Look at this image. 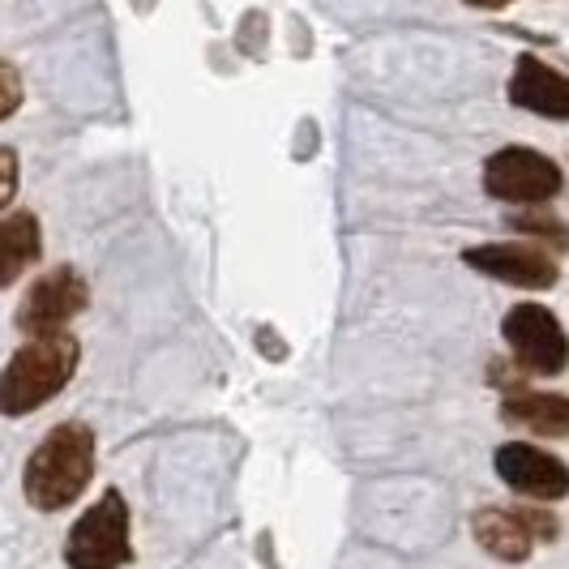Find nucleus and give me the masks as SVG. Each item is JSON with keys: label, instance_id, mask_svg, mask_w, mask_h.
Wrapping results in <instances>:
<instances>
[{"label": "nucleus", "instance_id": "obj_1", "mask_svg": "<svg viewBox=\"0 0 569 569\" xmlns=\"http://www.w3.org/2000/svg\"><path fill=\"white\" fill-rule=\"evenodd\" d=\"M78 372V339L69 330L30 335V342L0 372V411L30 416L48 399H57Z\"/></svg>", "mask_w": 569, "mask_h": 569}, {"label": "nucleus", "instance_id": "obj_2", "mask_svg": "<svg viewBox=\"0 0 569 569\" xmlns=\"http://www.w3.org/2000/svg\"><path fill=\"white\" fill-rule=\"evenodd\" d=\"M94 471V432L86 425H60L27 462V501L34 510H64L82 497Z\"/></svg>", "mask_w": 569, "mask_h": 569}, {"label": "nucleus", "instance_id": "obj_3", "mask_svg": "<svg viewBox=\"0 0 569 569\" xmlns=\"http://www.w3.org/2000/svg\"><path fill=\"white\" fill-rule=\"evenodd\" d=\"M64 561L69 569H120L129 561V506L116 488L78 518L64 543Z\"/></svg>", "mask_w": 569, "mask_h": 569}, {"label": "nucleus", "instance_id": "obj_4", "mask_svg": "<svg viewBox=\"0 0 569 569\" xmlns=\"http://www.w3.org/2000/svg\"><path fill=\"white\" fill-rule=\"evenodd\" d=\"M561 184H566L561 168L531 146H506L485 163L488 198L510 206H543L561 193Z\"/></svg>", "mask_w": 569, "mask_h": 569}, {"label": "nucleus", "instance_id": "obj_5", "mask_svg": "<svg viewBox=\"0 0 569 569\" xmlns=\"http://www.w3.org/2000/svg\"><path fill=\"white\" fill-rule=\"evenodd\" d=\"M501 335L510 342V351L518 356V365L540 377H557L569 365V339L561 330V321L548 313L543 305H513L506 313Z\"/></svg>", "mask_w": 569, "mask_h": 569}, {"label": "nucleus", "instance_id": "obj_6", "mask_svg": "<svg viewBox=\"0 0 569 569\" xmlns=\"http://www.w3.org/2000/svg\"><path fill=\"white\" fill-rule=\"evenodd\" d=\"M90 300V287L73 266H57L48 270L39 283L22 296V309H18V330L27 335H48V330H64V321L86 309Z\"/></svg>", "mask_w": 569, "mask_h": 569}, {"label": "nucleus", "instance_id": "obj_7", "mask_svg": "<svg viewBox=\"0 0 569 569\" xmlns=\"http://www.w3.org/2000/svg\"><path fill=\"white\" fill-rule=\"evenodd\" d=\"M492 462H497V476L513 492L531 497V501H561V497H569V467L561 458L548 455V450H536L531 441H506L492 455Z\"/></svg>", "mask_w": 569, "mask_h": 569}, {"label": "nucleus", "instance_id": "obj_8", "mask_svg": "<svg viewBox=\"0 0 569 569\" xmlns=\"http://www.w3.org/2000/svg\"><path fill=\"white\" fill-rule=\"evenodd\" d=\"M462 261L488 279H501L522 291H543L557 283V261L540 244H476L462 253Z\"/></svg>", "mask_w": 569, "mask_h": 569}, {"label": "nucleus", "instance_id": "obj_9", "mask_svg": "<svg viewBox=\"0 0 569 569\" xmlns=\"http://www.w3.org/2000/svg\"><path fill=\"white\" fill-rule=\"evenodd\" d=\"M510 99L522 112L548 116V120H569V78L536 57H518L510 78Z\"/></svg>", "mask_w": 569, "mask_h": 569}, {"label": "nucleus", "instance_id": "obj_10", "mask_svg": "<svg viewBox=\"0 0 569 569\" xmlns=\"http://www.w3.org/2000/svg\"><path fill=\"white\" fill-rule=\"evenodd\" d=\"M501 416L527 432H540V437H569V395L513 390L510 399L501 402Z\"/></svg>", "mask_w": 569, "mask_h": 569}, {"label": "nucleus", "instance_id": "obj_11", "mask_svg": "<svg viewBox=\"0 0 569 569\" xmlns=\"http://www.w3.org/2000/svg\"><path fill=\"white\" fill-rule=\"evenodd\" d=\"M43 253V236H39V219L34 214H9L0 223V287L18 283L22 270H30Z\"/></svg>", "mask_w": 569, "mask_h": 569}, {"label": "nucleus", "instance_id": "obj_12", "mask_svg": "<svg viewBox=\"0 0 569 569\" xmlns=\"http://www.w3.org/2000/svg\"><path fill=\"white\" fill-rule=\"evenodd\" d=\"M476 540L488 557L497 561H527L536 536L527 531V522L510 510H480L476 513Z\"/></svg>", "mask_w": 569, "mask_h": 569}, {"label": "nucleus", "instance_id": "obj_13", "mask_svg": "<svg viewBox=\"0 0 569 569\" xmlns=\"http://www.w3.org/2000/svg\"><path fill=\"white\" fill-rule=\"evenodd\" d=\"M18 108H22V73L9 60H0V120H9Z\"/></svg>", "mask_w": 569, "mask_h": 569}, {"label": "nucleus", "instance_id": "obj_14", "mask_svg": "<svg viewBox=\"0 0 569 569\" xmlns=\"http://www.w3.org/2000/svg\"><path fill=\"white\" fill-rule=\"evenodd\" d=\"M13 193H18V154L9 146H0V214L9 210Z\"/></svg>", "mask_w": 569, "mask_h": 569}, {"label": "nucleus", "instance_id": "obj_15", "mask_svg": "<svg viewBox=\"0 0 569 569\" xmlns=\"http://www.w3.org/2000/svg\"><path fill=\"white\" fill-rule=\"evenodd\" d=\"M518 518L527 522V531H531V536L540 531V540H552V536H557V522H552L543 510H518Z\"/></svg>", "mask_w": 569, "mask_h": 569}, {"label": "nucleus", "instance_id": "obj_16", "mask_svg": "<svg viewBox=\"0 0 569 569\" xmlns=\"http://www.w3.org/2000/svg\"><path fill=\"white\" fill-rule=\"evenodd\" d=\"M467 4H476V9H506L510 0H467Z\"/></svg>", "mask_w": 569, "mask_h": 569}]
</instances>
